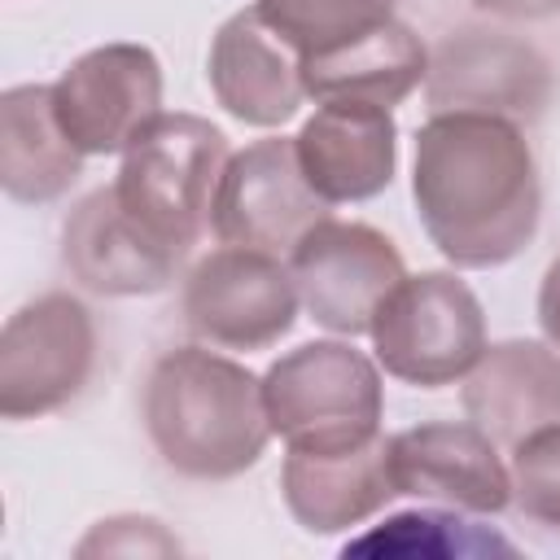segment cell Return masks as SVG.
Returning a JSON list of instances; mask_svg holds the SVG:
<instances>
[{
  "instance_id": "cell-23",
  "label": "cell",
  "mask_w": 560,
  "mask_h": 560,
  "mask_svg": "<svg viewBox=\"0 0 560 560\" xmlns=\"http://www.w3.org/2000/svg\"><path fill=\"white\" fill-rule=\"evenodd\" d=\"M538 324H542V337L560 350V254L547 262L538 284Z\"/></svg>"
},
{
  "instance_id": "cell-21",
  "label": "cell",
  "mask_w": 560,
  "mask_h": 560,
  "mask_svg": "<svg viewBox=\"0 0 560 560\" xmlns=\"http://www.w3.org/2000/svg\"><path fill=\"white\" fill-rule=\"evenodd\" d=\"M385 551V556H512V542H503L490 529H477L472 521H459L451 512H398L376 534L346 547V556Z\"/></svg>"
},
{
  "instance_id": "cell-19",
  "label": "cell",
  "mask_w": 560,
  "mask_h": 560,
  "mask_svg": "<svg viewBox=\"0 0 560 560\" xmlns=\"http://www.w3.org/2000/svg\"><path fill=\"white\" fill-rule=\"evenodd\" d=\"M424 79H429V48L398 18L302 61V88L315 101H368L394 109Z\"/></svg>"
},
{
  "instance_id": "cell-17",
  "label": "cell",
  "mask_w": 560,
  "mask_h": 560,
  "mask_svg": "<svg viewBox=\"0 0 560 560\" xmlns=\"http://www.w3.org/2000/svg\"><path fill=\"white\" fill-rule=\"evenodd\" d=\"M280 490L306 534L354 529L398 494L389 477V438L350 451H289Z\"/></svg>"
},
{
  "instance_id": "cell-8",
  "label": "cell",
  "mask_w": 560,
  "mask_h": 560,
  "mask_svg": "<svg viewBox=\"0 0 560 560\" xmlns=\"http://www.w3.org/2000/svg\"><path fill=\"white\" fill-rule=\"evenodd\" d=\"M289 276L319 328L359 337L372 328L376 306L407 276V267L385 232L328 214L289 249Z\"/></svg>"
},
{
  "instance_id": "cell-24",
  "label": "cell",
  "mask_w": 560,
  "mask_h": 560,
  "mask_svg": "<svg viewBox=\"0 0 560 560\" xmlns=\"http://www.w3.org/2000/svg\"><path fill=\"white\" fill-rule=\"evenodd\" d=\"M472 4H481L499 18H547L560 9V0H472Z\"/></svg>"
},
{
  "instance_id": "cell-11",
  "label": "cell",
  "mask_w": 560,
  "mask_h": 560,
  "mask_svg": "<svg viewBox=\"0 0 560 560\" xmlns=\"http://www.w3.org/2000/svg\"><path fill=\"white\" fill-rule=\"evenodd\" d=\"M389 477L398 494L455 512H503L512 503V468L472 420H429L389 438Z\"/></svg>"
},
{
  "instance_id": "cell-15",
  "label": "cell",
  "mask_w": 560,
  "mask_h": 560,
  "mask_svg": "<svg viewBox=\"0 0 560 560\" xmlns=\"http://www.w3.org/2000/svg\"><path fill=\"white\" fill-rule=\"evenodd\" d=\"M206 79L214 101L245 127H280L306 101L298 52L262 22L258 9H241L214 31Z\"/></svg>"
},
{
  "instance_id": "cell-2",
  "label": "cell",
  "mask_w": 560,
  "mask_h": 560,
  "mask_svg": "<svg viewBox=\"0 0 560 560\" xmlns=\"http://www.w3.org/2000/svg\"><path fill=\"white\" fill-rule=\"evenodd\" d=\"M140 416L162 464L192 481L241 477L271 442L262 376L201 346L166 350L149 368Z\"/></svg>"
},
{
  "instance_id": "cell-13",
  "label": "cell",
  "mask_w": 560,
  "mask_h": 560,
  "mask_svg": "<svg viewBox=\"0 0 560 560\" xmlns=\"http://www.w3.org/2000/svg\"><path fill=\"white\" fill-rule=\"evenodd\" d=\"M293 144L302 175L328 206L385 192L398 166V122L368 101H319Z\"/></svg>"
},
{
  "instance_id": "cell-20",
  "label": "cell",
  "mask_w": 560,
  "mask_h": 560,
  "mask_svg": "<svg viewBox=\"0 0 560 560\" xmlns=\"http://www.w3.org/2000/svg\"><path fill=\"white\" fill-rule=\"evenodd\" d=\"M254 9L298 52V61L350 44L394 18V0H258Z\"/></svg>"
},
{
  "instance_id": "cell-18",
  "label": "cell",
  "mask_w": 560,
  "mask_h": 560,
  "mask_svg": "<svg viewBox=\"0 0 560 560\" xmlns=\"http://www.w3.org/2000/svg\"><path fill=\"white\" fill-rule=\"evenodd\" d=\"M83 175V153L57 122L52 83H18L0 96V184L22 206H44L70 192Z\"/></svg>"
},
{
  "instance_id": "cell-5",
  "label": "cell",
  "mask_w": 560,
  "mask_h": 560,
  "mask_svg": "<svg viewBox=\"0 0 560 560\" xmlns=\"http://www.w3.org/2000/svg\"><path fill=\"white\" fill-rule=\"evenodd\" d=\"M376 363L407 385L442 389L486 354V311L455 271L402 276L372 315Z\"/></svg>"
},
{
  "instance_id": "cell-7",
  "label": "cell",
  "mask_w": 560,
  "mask_h": 560,
  "mask_svg": "<svg viewBox=\"0 0 560 560\" xmlns=\"http://www.w3.org/2000/svg\"><path fill=\"white\" fill-rule=\"evenodd\" d=\"M96 328L79 298L44 293L18 306L0 332V416L31 420L66 407L92 376Z\"/></svg>"
},
{
  "instance_id": "cell-1",
  "label": "cell",
  "mask_w": 560,
  "mask_h": 560,
  "mask_svg": "<svg viewBox=\"0 0 560 560\" xmlns=\"http://www.w3.org/2000/svg\"><path fill=\"white\" fill-rule=\"evenodd\" d=\"M411 197L433 249L468 271L512 262L534 241L542 214L525 131L481 109H438L420 122Z\"/></svg>"
},
{
  "instance_id": "cell-10",
  "label": "cell",
  "mask_w": 560,
  "mask_h": 560,
  "mask_svg": "<svg viewBox=\"0 0 560 560\" xmlns=\"http://www.w3.org/2000/svg\"><path fill=\"white\" fill-rule=\"evenodd\" d=\"M61 131L83 158L122 153L162 114V61L144 44H101L52 83Z\"/></svg>"
},
{
  "instance_id": "cell-9",
  "label": "cell",
  "mask_w": 560,
  "mask_h": 560,
  "mask_svg": "<svg viewBox=\"0 0 560 560\" xmlns=\"http://www.w3.org/2000/svg\"><path fill=\"white\" fill-rule=\"evenodd\" d=\"M319 219L328 201L302 175L293 136H267L228 158L210 206V232L223 245L289 254Z\"/></svg>"
},
{
  "instance_id": "cell-22",
  "label": "cell",
  "mask_w": 560,
  "mask_h": 560,
  "mask_svg": "<svg viewBox=\"0 0 560 560\" xmlns=\"http://www.w3.org/2000/svg\"><path fill=\"white\" fill-rule=\"evenodd\" d=\"M508 455H512V503L529 521L560 529V420L534 429Z\"/></svg>"
},
{
  "instance_id": "cell-3",
  "label": "cell",
  "mask_w": 560,
  "mask_h": 560,
  "mask_svg": "<svg viewBox=\"0 0 560 560\" xmlns=\"http://www.w3.org/2000/svg\"><path fill=\"white\" fill-rule=\"evenodd\" d=\"M228 136L201 114H158L127 149L114 179L118 206L171 254H188L210 228Z\"/></svg>"
},
{
  "instance_id": "cell-4",
  "label": "cell",
  "mask_w": 560,
  "mask_h": 560,
  "mask_svg": "<svg viewBox=\"0 0 560 560\" xmlns=\"http://www.w3.org/2000/svg\"><path fill=\"white\" fill-rule=\"evenodd\" d=\"M271 433L289 451H350L381 438V368L350 341H306L262 372Z\"/></svg>"
},
{
  "instance_id": "cell-6",
  "label": "cell",
  "mask_w": 560,
  "mask_h": 560,
  "mask_svg": "<svg viewBox=\"0 0 560 560\" xmlns=\"http://www.w3.org/2000/svg\"><path fill=\"white\" fill-rule=\"evenodd\" d=\"M298 284L280 254L249 245H219L184 276L179 311L197 341L219 350H267L289 337L298 319Z\"/></svg>"
},
{
  "instance_id": "cell-12",
  "label": "cell",
  "mask_w": 560,
  "mask_h": 560,
  "mask_svg": "<svg viewBox=\"0 0 560 560\" xmlns=\"http://www.w3.org/2000/svg\"><path fill=\"white\" fill-rule=\"evenodd\" d=\"M429 105L438 109H481L503 118H534L547 101L551 74L547 61L499 31H459L446 35L429 61Z\"/></svg>"
},
{
  "instance_id": "cell-16",
  "label": "cell",
  "mask_w": 560,
  "mask_h": 560,
  "mask_svg": "<svg viewBox=\"0 0 560 560\" xmlns=\"http://www.w3.org/2000/svg\"><path fill=\"white\" fill-rule=\"evenodd\" d=\"M464 416L512 451L542 424L560 420V350L551 341H494L464 381Z\"/></svg>"
},
{
  "instance_id": "cell-14",
  "label": "cell",
  "mask_w": 560,
  "mask_h": 560,
  "mask_svg": "<svg viewBox=\"0 0 560 560\" xmlns=\"http://www.w3.org/2000/svg\"><path fill=\"white\" fill-rule=\"evenodd\" d=\"M61 262L66 271L101 298H140V293H162L175 271L179 254L158 245L122 206L114 184L88 192L66 228H61Z\"/></svg>"
}]
</instances>
